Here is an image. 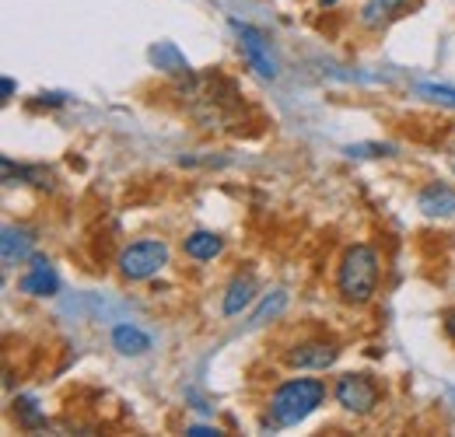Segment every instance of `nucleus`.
I'll use <instances>...</instances> for the list:
<instances>
[{"mask_svg":"<svg viewBox=\"0 0 455 437\" xmlns=\"http://www.w3.org/2000/svg\"><path fill=\"white\" fill-rule=\"evenodd\" d=\"M379 276H382V259H379V249L375 245H350L340 256V266H337V294H340L343 305H368L375 294H379Z\"/></svg>","mask_w":455,"mask_h":437,"instance_id":"obj_1","label":"nucleus"},{"mask_svg":"<svg viewBox=\"0 0 455 437\" xmlns=\"http://www.w3.org/2000/svg\"><path fill=\"white\" fill-rule=\"evenodd\" d=\"M326 402V382L323 378H287L270 392L267 417L270 427H298Z\"/></svg>","mask_w":455,"mask_h":437,"instance_id":"obj_2","label":"nucleus"},{"mask_svg":"<svg viewBox=\"0 0 455 437\" xmlns=\"http://www.w3.org/2000/svg\"><path fill=\"white\" fill-rule=\"evenodd\" d=\"M116 266H119V276L130 280V283L151 280V276H158L165 266H169V245H165L162 238H140V242H130V245L119 252Z\"/></svg>","mask_w":455,"mask_h":437,"instance_id":"obj_3","label":"nucleus"},{"mask_svg":"<svg viewBox=\"0 0 455 437\" xmlns=\"http://www.w3.org/2000/svg\"><path fill=\"white\" fill-rule=\"evenodd\" d=\"M228 25H231L235 36H238V50L245 56V63H249L263 81H277V77H281V63H277V56H274L270 36H267L263 28L249 25V21H238V18H231Z\"/></svg>","mask_w":455,"mask_h":437,"instance_id":"obj_4","label":"nucleus"},{"mask_svg":"<svg viewBox=\"0 0 455 437\" xmlns=\"http://www.w3.org/2000/svg\"><path fill=\"white\" fill-rule=\"evenodd\" d=\"M333 399H337V406H340L343 413H354V417H368V413H375L379 409V402H382V388L379 382L371 378V375H340L337 385H333Z\"/></svg>","mask_w":455,"mask_h":437,"instance_id":"obj_5","label":"nucleus"},{"mask_svg":"<svg viewBox=\"0 0 455 437\" xmlns=\"http://www.w3.org/2000/svg\"><path fill=\"white\" fill-rule=\"evenodd\" d=\"M340 357V346L333 339H305L287 350V364L298 371H326Z\"/></svg>","mask_w":455,"mask_h":437,"instance_id":"obj_6","label":"nucleus"},{"mask_svg":"<svg viewBox=\"0 0 455 437\" xmlns=\"http://www.w3.org/2000/svg\"><path fill=\"white\" fill-rule=\"evenodd\" d=\"M18 290L28 298H57L60 294V276L53 270V263L46 256H32L28 270L18 276Z\"/></svg>","mask_w":455,"mask_h":437,"instance_id":"obj_7","label":"nucleus"},{"mask_svg":"<svg viewBox=\"0 0 455 437\" xmlns=\"http://www.w3.org/2000/svg\"><path fill=\"white\" fill-rule=\"evenodd\" d=\"M417 207L424 218H452L455 214V189L449 182H427L417 196Z\"/></svg>","mask_w":455,"mask_h":437,"instance_id":"obj_8","label":"nucleus"},{"mask_svg":"<svg viewBox=\"0 0 455 437\" xmlns=\"http://www.w3.org/2000/svg\"><path fill=\"white\" fill-rule=\"evenodd\" d=\"M182 252L193 259V263H214L221 252H225V238L218 231H189L182 238Z\"/></svg>","mask_w":455,"mask_h":437,"instance_id":"obj_9","label":"nucleus"},{"mask_svg":"<svg viewBox=\"0 0 455 437\" xmlns=\"http://www.w3.org/2000/svg\"><path fill=\"white\" fill-rule=\"evenodd\" d=\"M252 301H256V276L235 274L231 276V283H228V290H225L221 312H225L228 319H235V315H242L245 308H252Z\"/></svg>","mask_w":455,"mask_h":437,"instance_id":"obj_10","label":"nucleus"},{"mask_svg":"<svg viewBox=\"0 0 455 437\" xmlns=\"http://www.w3.org/2000/svg\"><path fill=\"white\" fill-rule=\"evenodd\" d=\"M32 245H36V234H32L28 227L4 224V270H11V266H18V263L32 259V256H36Z\"/></svg>","mask_w":455,"mask_h":437,"instance_id":"obj_11","label":"nucleus"},{"mask_svg":"<svg viewBox=\"0 0 455 437\" xmlns=\"http://www.w3.org/2000/svg\"><path fill=\"white\" fill-rule=\"evenodd\" d=\"M113 350L123 357H144L151 350V336L144 329L130 326V322H119L113 329Z\"/></svg>","mask_w":455,"mask_h":437,"instance_id":"obj_12","label":"nucleus"},{"mask_svg":"<svg viewBox=\"0 0 455 437\" xmlns=\"http://www.w3.org/2000/svg\"><path fill=\"white\" fill-rule=\"evenodd\" d=\"M403 7H406V0H364V7H361V25H364V28H382L386 21L396 18Z\"/></svg>","mask_w":455,"mask_h":437,"instance_id":"obj_13","label":"nucleus"},{"mask_svg":"<svg viewBox=\"0 0 455 437\" xmlns=\"http://www.w3.org/2000/svg\"><path fill=\"white\" fill-rule=\"evenodd\" d=\"M151 60L158 63V70H169V74H186V70H189L186 60L179 56V50H175L172 43H158V46L151 50Z\"/></svg>","mask_w":455,"mask_h":437,"instance_id":"obj_14","label":"nucleus"},{"mask_svg":"<svg viewBox=\"0 0 455 437\" xmlns=\"http://www.w3.org/2000/svg\"><path fill=\"white\" fill-rule=\"evenodd\" d=\"M284 308H287V290H274V298H267V301L259 305V312L252 315V322H256V326H263L267 319H277Z\"/></svg>","mask_w":455,"mask_h":437,"instance_id":"obj_15","label":"nucleus"},{"mask_svg":"<svg viewBox=\"0 0 455 437\" xmlns=\"http://www.w3.org/2000/svg\"><path fill=\"white\" fill-rule=\"evenodd\" d=\"M14 406H18V413H21V424H25V427H43V424H46V417L36 409V402H32V399H18Z\"/></svg>","mask_w":455,"mask_h":437,"instance_id":"obj_16","label":"nucleus"},{"mask_svg":"<svg viewBox=\"0 0 455 437\" xmlns=\"http://www.w3.org/2000/svg\"><path fill=\"white\" fill-rule=\"evenodd\" d=\"M417 91L420 95H431V99H438L445 106H455V88H449V84H420Z\"/></svg>","mask_w":455,"mask_h":437,"instance_id":"obj_17","label":"nucleus"},{"mask_svg":"<svg viewBox=\"0 0 455 437\" xmlns=\"http://www.w3.org/2000/svg\"><path fill=\"white\" fill-rule=\"evenodd\" d=\"M186 434H193V437H218L221 431H218V427H204V424H193V427H186Z\"/></svg>","mask_w":455,"mask_h":437,"instance_id":"obj_18","label":"nucleus"},{"mask_svg":"<svg viewBox=\"0 0 455 437\" xmlns=\"http://www.w3.org/2000/svg\"><path fill=\"white\" fill-rule=\"evenodd\" d=\"M445 336L455 343V308H452V312H445Z\"/></svg>","mask_w":455,"mask_h":437,"instance_id":"obj_19","label":"nucleus"},{"mask_svg":"<svg viewBox=\"0 0 455 437\" xmlns=\"http://www.w3.org/2000/svg\"><path fill=\"white\" fill-rule=\"evenodd\" d=\"M0 95H4V102L14 95V77H4V84H0Z\"/></svg>","mask_w":455,"mask_h":437,"instance_id":"obj_20","label":"nucleus"},{"mask_svg":"<svg viewBox=\"0 0 455 437\" xmlns=\"http://www.w3.org/2000/svg\"><path fill=\"white\" fill-rule=\"evenodd\" d=\"M67 95H39V106H60Z\"/></svg>","mask_w":455,"mask_h":437,"instance_id":"obj_21","label":"nucleus"},{"mask_svg":"<svg viewBox=\"0 0 455 437\" xmlns=\"http://www.w3.org/2000/svg\"><path fill=\"white\" fill-rule=\"evenodd\" d=\"M323 4H326V7H333V4H337V0H323Z\"/></svg>","mask_w":455,"mask_h":437,"instance_id":"obj_22","label":"nucleus"}]
</instances>
